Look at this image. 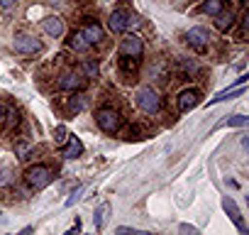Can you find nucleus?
I'll use <instances>...</instances> for the list:
<instances>
[{"label":"nucleus","instance_id":"obj_1","mask_svg":"<svg viewBox=\"0 0 249 235\" xmlns=\"http://www.w3.org/2000/svg\"><path fill=\"white\" fill-rule=\"evenodd\" d=\"M52 179H54V172H52L49 164H35V167L25 169V181L32 189H44V186L52 184Z\"/></svg>","mask_w":249,"mask_h":235},{"label":"nucleus","instance_id":"obj_2","mask_svg":"<svg viewBox=\"0 0 249 235\" xmlns=\"http://www.w3.org/2000/svg\"><path fill=\"white\" fill-rule=\"evenodd\" d=\"M95 123H98V128L105 135H115L122 128V115L117 110H112V108H100L95 113Z\"/></svg>","mask_w":249,"mask_h":235},{"label":"nucleus","instance_id":"obj_3","mask_svg":"<svg viewBox=\"0 0 249 235\" xmlns=\"http://www.w3.org/2000/svg\"><path fill=\"white\" fill-rule=\"evenodd\" d=\"M135 98H137L140 110L147 113V115H157V113L161 110V98H159V93H157L152 86H142Z\"/></svg>","mask_w":249,"mask_h":235},{"label":"nucleus","instance_id":"obj_4","mask_svg":"<svg viewBox=\"0 0 249 235\" xmlns=\"http://www.w3.org/2000/svg\"><path fill=\"white\" fill-rule=\"evenodd\" d=\"M186 44H188L193 52L205 54L208 47H210V35H208V30H203V27H191V30L186 32Z\"/></svg>","mask_w":249,"mask_h":235},{"label":"nucleus","instance_id":"obj_5","mask_svg":"<svg viewBox=\"0 0 249 235\" xmlns=\"http://www.w3.org/2000/svg\"><path fill=\"white\" fill-rule=\"evenodd\" d=\"M132 25H137V20L127 10H112L110 18H107V30L112 35H120V32L127 30V27H132Z\"/></svg>","mask_w":249,"mask_h":235},{"label":"nucleus","instance_id":"obj_6","mask_svg":"<svg viewBox=\"0 0 249 235\" xmlns=\"http://www.w3.org/2000/svg\"><path fill=\"white\" fill-rule=\"evenodd\" d=\"M13 49L20 52V54H35V52H42V42H39L35 35L20 32V35H15V39H13Z\"/></svg>","mask_w":249,"mask_h":235},{"label":"nucleus","instance_id":"obj_7","mask_svg":"<svg viewBox=\"0 0 249 235\" xmlns=\"http://www.w3.org/2000/svg\"><path fill=\"white\" fill-rule=\"evenodd\" d=\"M144 54V42L137 35H124L120 42V57H142Z\"/></svg>","mask_w":249,"mask_h":235},{"label":"nucleus","instance_id":"obj_8","mask_svg":"<svg viewBox=\"0 0 249 235\" xmlns=\"http://www.w3.org/2000/svg\"><path fill=\"white\" fill-rule=\"evenodd\" d=\"M56 86H59V91H69V93H73V91H81V88L86 86V78H83L78 71H64V74L59 76Z\"/></svg>","mask_w":249,"mask_h":235},{"label":"nucleus","instance_id":"obj_9","mask_svg":"<svg viewBox=\"0 0 249 235\" xmlns=\"http://www.w3.org/2000/svg\"><path fill=\"white\" fill-rule=\"evenodd\" d=\"M200 103V91L198 88H186V91H181V96H178V110L181 113H188L191 108H196Z\"/></svg>","mask_w":249,"mask_h":235},{"label":"nucleus","instance_id":"obj_10","mask_svg":"<svg viewBox=\"0 0 249 235\" xmlns=\"http://www.w3.org/2000/svg\"><path fill=\"white\" fill-rule=\"evenodd\" d=\"M120 76L124 78V81H130L135 74H137V69H140V57H120Z\"/></svg>","mask_w":249,"mask_h":235},{"label":"nucleus","instance_id":"obj_11","mask_svg":"<svg viewBox=\"0 0 249 235\" xmlns=\"http://www.w3.org/2000/svg\"><path fill=\"white\" fill-rule=\"evenodd\" d=\"M222 208H225V213L232 218V223L237 225V230L239 233H247V225H244V220H242V213H239V208H237V203L227 196V198H222Z\"/></svg>","mask_w":249,"mask_h":235},{"label":"nucleus","instance_id":"obj_12","mask_svg":"<svg viewBox=\"0 0 249 235\" xmlns=\"http://www.w3.org/2000/svg\"><path fill=\"white\" fill-rule=\"evenodd\" d=\"M42 30L49 35V37H61L64 35V20L59 18V15H49V18H44L42 20Z\"/></svg>","mask_w":249,"mask_h":235},{"label":"nucleus","instance_id":"obj_13","mask_svg":"<svg viewBox=\"0 0 249 235\" xmlns=\"http://www.w3.org/2000/svg\"><path fill=\"white\" fill-rule=\"evenodd\" d=\"M81 32H83V37L88 39V44H100V42H103V37H105L103 27H100L95 20H93V22H88V25H86Z\"/></svg>","mask_w":249,"mask_h":235},{"label":"nucleus","instance_id":"obj_14","mask_svg":"<svg viewBox=\"0 0 249 235\" xmlns=\"http://www.w3.org/2000/svg\"><path fill=\"white\" fill-rule=\"evenodd\" d=\"M66 44H69L73 52H78V54H83V52H88V49H90V44H88V39L83 37V32H81V30H73V32L69 35Z\"/></svg>","mask_w":249,"mask_h":235},{"label":"nucleus","instance_id":"obj_15","mask_svg":"<svg viewBox=\"0 0 249 235\" xmlns=\"http://www.w3.org/2000/svg\"><path fill=\"white\" fill-rule=\"evenodd\" d=\"M81 155H83V142L78 137H69V145L61 150V157L73 159V157H81Z\"/></svg>","mask_w":249,"mask_h":235},{"label":"nucleus","instance_id":"obj_16","mask_svg":"<svg viewBox=\"0 0 249 235\" xmlns=\"http://www.w3.org/2000/svg\"><path fill=\"white\" fill-rule=\"evenodd\" d=\"M217 20H215V27L220 30V32H230L232 27H234V22H237V18H234V13H220V15H215Z\"/></svg>","mask_w":249,"mask_h":235},{"label":"nucleus","instance_id":"obj_17","mask_svg":"<svg viewBox=\"0 0 249 235\" xmlns=\"http://www.w3.org/2000/svg\"><path fill=\"white\" fill-rule=\"evenodd\" d=\"M225 8H227V0H203V8H200V10H203L205 15H213V18H215V15H220Z\"/></svg>","mask_w":249,"mask_h":235},{"label":"nucleus","instance_id":"obj_18","mask_svg":"<svg viewBox=\"0 0 249 235\" xmlns=\"http://www.w3.org/2000/svg\"><path fill=\"white\" fill-rule=\"evenodd\" d=\"M193 74H196V61L181 59V61H178V76H181V78H188V76H193Z\"/></svg>","mask_w":249,"mask_h":235},{"label":"nucleus","instance_id":"obj_19","mask_svg":"<svg viewBox=\"0 0 249 235\" xmlns=\"http://www.w3.org/2000/svg\"><path fill=\"white\" fill-rule=\"evenodd\" d=\"M83 71H86L90 78H95V76L100 74V66H98V61H95V59H86V64H83Z\"/></svg>","mask_w":249,"mask_h":235},{"label":"nucleus","instance_id":"obj_20","mask_svg":"<svg viewBox=\"0 0 249 235\" xmlns=\"http://www.w3.org/2000/svg\"><path fill=\"white\" fill-rule=\"evenodd\" d=\"M247 123H249V118H247V115H232L225 125H227V128H244Z\"/></svg>","mask_w":249,"mask_h":235},{"label":"nucleus","instance_id":"obj_21","mask_svg":"<svg viewBox=\"0 0 249 235\" xmlns=\"http://www.w3.org/2000/svg\"><path fill=\"white\" fill-rule=\"evenodd\" d=\"M83 105H86L83 96H71V100H69V110H71V113H81Z\"/></svg>","mask_w":249,"mask_h":235},{"label":"nucleus","instance_id":"obj_22","mask_svg":"<svg viewBox=\"0 0 249 235\" xmlns=\"http://www.w3.org/2000/svg\"><path fill=\"white\" fill-rule=\"evenodd\" d=\"M237 20H239V35H237V37H239V42H244V39H247V25H249V15H247V13H242V18H237Z\"/></svg>","mask_w":249,"mask_h":235},{"label":"nucleus","instance_id":"obj_23","mask_svg":"<svg viewBox=\"0 0 249 235\" xmlns=\"http://www.w3.org/2000/svg\"><path fill=\"white\" fill-rule=\"evenodd\" d=\"M105 213H107V203H103L98 211H95V228L100 230L103 228V220H105Z\"/></svg>","mask_w":249,"mask_h":235},{"label":"nucleus","instance_id":"obj_24","mask_svg":"<svg viewBox=\"0 0 249 235\" xmlns=\"http://www.w3.org/2000/svg\"><path fill=\"white\" fill-rule=\"evenodd\" d=\"M83 191H86V186H76V191H73V194H71V196L66 198V206L71 208V206H73V203H76V201L81 198V194H83Z\"/></svg>","mask_w":249,"mask_h":235},{"label":"nucleus","instance_id":"obj_25","mask_svg":"<svg viewBox=\"0 0 249 235\" xmlns=\"http://www.w3.org/2000/svg\"><path fill=\"white\" fill-rule=\"evenodd\" d=\"M54 135H56V137H54L56 142H64V140H66V128H64V125H56Z\"/></svg>","mask_w":249,"mask_h":235},{"label":"nucleus","instance_id":"obj_26","mask_svg":"<svg viewBox=\"0 0 249 235\" xmlns=\"http://www.w3.org/2000/svg\"><path fill=\"white\" fill-rule=\"evenodd\" d=\"M5 120H8V123H15V125H18V123H20V113H18V110L13 108V110H10V115H5Z\"/></svg>","mask_w":249,"mask_h":235},{"label":"nucleus","instance_id":"obj_27","mask_svg":"<svg viewBox=\"0 0 249 235\" xmlns=\"http://www.w3.org/2000/svg\"><path fill=\"white\" fill-rule=\"evenodd\" d=\"M127 140H140V128H130V133H127Z\"/></svg>","mask_w":249,"mask_h":235},{"label":"nucleus","instance_id":"obj_28","mask_svg":"<svg viewBox=\"0 0 249 235\" xmlns=\"http://www.w3.org/2000/svg\"><path fill=\"white\" fill-rule=\"evenodd\" d=\"M117 233H120V235H127V233H132V235H135L137 230H135V228H127V225H120V228H117Z\"/></svg>","mask_w":249,"mask_h":235},{"label":"nucleus","instance_id":"obj_29","mask_svg":"<svg viewBox=\"0 0 249 235\" xmlns=\"http://www.w3.org/2000/svg\"><path fill=\"white\" fill-rule=\"evenodd\" d=\"M15 5V0H0V8H3V10H10Z\"/></svg>","mask_w":249,"mask_h":235},{"label":"nucleus","instance_id":"obj_30","mask_svg":"<svg viewBox=\"0 0 249 235\" xmlns=\"http://www.w3.org/2000/svg\"><path fill=\"white\" fill-rule=\"evenodd\" d=\"M10 181V172H0V186Z\"/></svg>","mask_w":249,"mask_h":235},{"label":"nucleus","instance_id":"obj_31","mask_svg":"<svg viewBox=\"0 0 249 235\" xmlns=\"http://www.w3.org/2000/svg\"><path fill=\"white\" fill-rule=\"evenodd\" d=\"M181 233H191V235H193V233H196V228H193V225H188V223H183V225H181Z\"/></svg>","mask_w":249,"mask_h":235},{"label":"nucleus","instance_id":"obj_32","mask_svg":"<svg viewBox=\"0 0 249 235\" xmlns=\"http://www.w3.org/2000/svg\"><path fill=\"white\" fill-rule=\"evenodd\" d=\"M5 125V108H3V103H0V128Z\"/></svg>","mask_w":249,"mask_h":235}]
</instances>
